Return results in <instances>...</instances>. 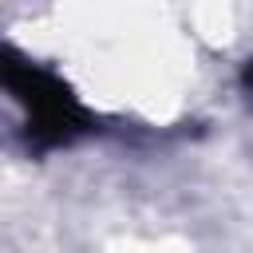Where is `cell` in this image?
I'll return each instance as SVG.
<instances>
[{
  "label": "cell",
  "mask_w": 253,
  "mask_h": 253,
  "mask_svg": "<svg viewBox=\"0 0 253 253\" xmlns=\"http://www.w3.org/2000/svg\"><path fill=\"white\" fill-rule=\"evenodd\" d=\"M4 79L16 91V99L28 107V126H32L36 146H63L87 126V115L79 111V103L71 99V91L55 75H47V71H40L32 63L8 59Z\"/></svg>",
  "instance_id": "1"
},
{
  "label": "cell",
  "mask_w": 253,
  "mask_h": 253,
  "mask_svg": "<svg viewBox=\"0 0 253 253\" xmlns=\"http://www.w3.org/2000/svg\"><path fill=\"white\" fill-rule=\"evenodd\" d=\"M245 91H249V99H253V63L245 67Z\"/></svg>",
  "instance_id": "2"
}]
</instances>
